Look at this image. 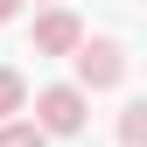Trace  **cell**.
Returning a JSON list of instances; mask_svg holds the SVG:
<instances>
[{
    "mask_svg": "<svg viewBox=\"0 0 147 147\" xmlns=\"http://www.w3.org/2000/svg\"><path fill=\"white\" fill-rule=\"evenodd\" d=\"M70 63H77V91L126 84V42H119V35H84V42L70 49Z\"/></svg>",
    "mask_w": 147,
    "mask_h": 147,
    "instance_id": "obj_1",
    "label": "cell"
},
{
    "mask_svg": "<svg viewBox=\"0 0 147 147\" xmlns=\"http://www.w3.org/2000/svg\"><path fill=\"white\" fill-rule=\"evenodd\" d=\"M35 126H42V140L84 133V91H77V84H49V91H35Z\"/></svg>",
    "mask_w": 147,
    "mask_h": 147,
    "instance_id": "obj_2",
    "label": "cell"
},
{
    "mask_svg": "<svg viewBox=\"0 0 147 147\" xmlns=\"http://www.w3.org/2000/svg\"><path fill=\"white\" fill-rule=\"evenodd\" d=\"M28 42H35V56H70V49L84 42V21H77L70 7H49V14H35Z\"/></svg>",
    "mask_w": 147,
    "mask_h": 147,
    "instance_id": "obj_3",
    "label": "cell"
},
{
    "mask_svg": "<svg viewBox=\"0 0 147 147\" xmlns=\"http://www.w3.org/2000/svg\"><path fill=\"white\" fill-rule=\"evenodd\" d=\"M21 112H28V77L0 70V119H21Z\"/></svg>",
    "mask_w": 147,
    "mask_h": 147,
    "instance_id": "obj_4",
    "label": "cell"
},
{
    "mask_svg": "<svg viewBox=\"0 0 147 147\" xmlns=\"http://www.w3.org/2000/svg\"><path fill=\"white\" fill-rule=\"evenodd\" d=\"M0 147H49L35 119H0Z\"/></svg>",
    "mask_w": 147,
    "mask_h": 147,
    "instance_id": "obj_5",
    "label": "cell"
},
{
    "mask_svg": "<svg viewBox=\"0 0 147 147\" xmlns=\"http://www.w3.org/2000/svg\"><path fill=\"white\" fill-rule=\"evenodd\" d=\"M119 140H126V147L147 140V98H126V112H119Z\"/></svg>",
    "mask_w": 147,
    "mask_h": 147,
    "instance_id": "obj_6",
    "label": "cell"
},
{
    "mask_svg": "<svg viewBox=\"0 0 147 147\" xmlns=\"http://www.w3.org/2000/svg\"><path fill=\"white\" fill-rule=\"evenodd\" d=\"M14 14H21V0H0V21H14Z\"/></svg>",
    "mask_w": 147,
    "mask_h": 147,
    "instance_id": "obj_7",
    "label": "cell"
},
{
    "mask_svg": "<svg viewBox=\"0 0 147 147\" xmlns=\"http://www.w3.org/2000/svg\"><path fill=\"white\" fill-rule=\"evenodd\" d=\"M49 7H56V0H49Z\"/></svg>",
    "mask_w": 147,
    "mask_h": 147,
    "instance_id": "obj_8",
    "label": "cell"
}]
</instances>
